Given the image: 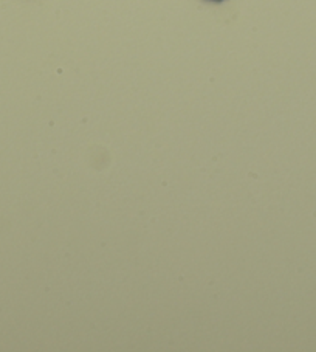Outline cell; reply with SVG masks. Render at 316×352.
<instances>
[{
	"mask_svg": "<svg viewBox=\"0 0 316 352\" xmlns=\"http://www.w3.org/2000/svg\"><path fill=\"white\" fill-rule=\"evenodd\" d=\"M210 2H216V3H221V2H225V0H210Z\"/></svg>",
	"mask_w": 316,
	"mask_h": 352,
	"instance_id": "6da1fadb",
	"label": "cell"
}]
</instances>
